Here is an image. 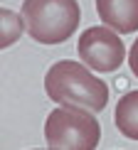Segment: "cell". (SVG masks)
Here are the masks:
<instances>
[{
  "label": "cell",
  "instance_id": "obj_4",
  "mask_svg": "<svg viewBox=\"0 0 138 150\" xmlns=\"http://www.w3.org/2000/svg\"><path fill=\"white\" fill-rule=\"evenodd\" d=\"M77 52L86 67H91L94 71H101V74L116 71L126 59V47H123L121 37L116 35V30H111L109 25L84 30L79 37Z\"/></svg>",
  "mask_w": 138,
  "mask_h": 150
},
{
  "label": "cell",
  "instance_id": "obj_5",
  "mask_svg": "<svg viewBox=\"0 0 138 150\" xmlns=\"http://www.w3.org/2000/svg\"><path fill=\"white\" fill-rule=\"evenodd\" d=\"M96 12L104 25L121 35L138 30V0H96Z\"/></svg>",
  "mask_w": 138,
  "mask_h": 150
},
{
  "label": "cell",
  "instance_id": "obj_8",
  "mask_svg": "<svg viewBox=\"0 0 138 150\" xmlns=\"http://www.w3.org/2000/svg\"><path fill=\"white\" fill-rule=\"evenodd\" d=\"M128 64H131V71H133V76L138 79V40L133 42V47H131V52H128Z\"/></svg>",
  "mask_w": 138,
  "mask_h": 150
},
{
  "label": "cell",
  "instance_id": "obj_6",
  "mask_svg": "<svg viewBox=\"0 0 138 150\" xmlns=\"http://www.w3.org/2000/svg\"><path fill=\"white\" fill-rule=\"evenodd\" d=\"M116 128L128 140H138V91H128L116 103Z\"/></svg>",
  "mask_w": 138,
  "mask_h": 150
},
{
  "label": "cell",
  "instance_id": "obj_3",
  "mask_svg": "<svg viewBox=\"0 0 138 150\" xmlns=\"http://www.w3.org/2000/svg\"><path fill=\"white\" fill-rule=\"evenodd\" d=\"M45 138L49 150H94L101 140V126L91 111L59 106L47 116Z\"/></svg>",
  "mask_w": 138,
  "mask_h": 150
},
{
  "label": "cell",
  "instance_id": "obj_7",
  "mask_svg": "<svg viewBox=\"0 0 138 150\" xmlns=\"http://www.w3.org/2000/svg\"><path fill=\"white\" fill-rule=\"evenodd\" d=\"M3 27H5V32H3V47H8L10 42L17 37V32L22 30L20 17H17L15 12H10V10H3Z\"/></svg>",
  "mask_w": 138,
  "mask_h": 150
},
{
  "label": "cell",
  "instance_id": "obj_1",
  "mask_svg": "<svg viewBox=\"0 0 138 150\" xmlns=\"http://www.w3.org/2000/svg\"><path fill=\"white\" fill-rule=\"evenodd\" d=\"M45 89L54 103L79 106L91 113L104 111L109 103V86L99 76H94L84 67V62L79 64L72 59H62L52 64L45 76Z\"/></svg>",
  "mask_w": 138,
  "mask_h": 150
},
{
  "label": "cell",
  "instance_id": "obj_2",
  "mask_svg": "<svg viewBox=\"0 0 138 150\" xmlns=\"http://www.w3.org/2000/svg\"><path fill=\"white\" fill-rule=\"evenodd\" d=\"M25 30L42 45H59L77 32L81 10L77 0H25Z\"/></svg>",
  "mask_w": 138,
  "mask_h": 150
}]
</instances>
